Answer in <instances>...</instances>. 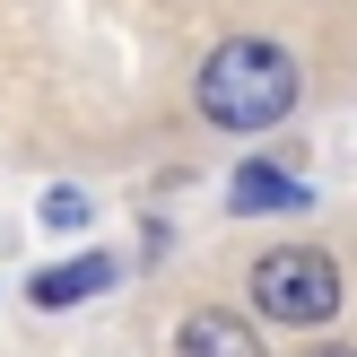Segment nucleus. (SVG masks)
Here are the masks:
<instances>
[{
	"label": "nucleus",
	"instance_id": "f257e3e1",
	"mask_svg": "<svg viewBox=\"0 0 357 357\" xmlns=\"http://www.w3.org/2000/svg\"><path fill=\"white\" fill-rule=\"evenodd\" d=\"M288 105H296V61L279 44H261V35L218 44L201 61V114L218 122V131H271Z\"/></svg>",
	"mask_w": 357,
	"mask_h": 357
},
{
	"label": "nucleus",
	"instance_id": "f03ea898",
	"mask_svg": "<svg viewBox=\"0 0 357 357\" xmlns=\"http://www.w3.org/2000/svg\"><path fill=\"white\" fill-rule=\"evenodd\" d=\"M253 305L271 314V323H331V314H340V271H331V253H314V244L261 253L253 261Z\"/></svg>",
	"mask_w": 357,
	"mask_h": 357
},
{
	"label": "nucleus",
	"instance_id": "7ed1b4c3",
	"mask_svg": "<svg viewBox=\"0 0 357 357\" xmlns=\"http://www.w3.org/2000/svg\"><path fill=\"white\" fill-rule=\"evenodd\" d=\"M96 288H114V253H79V261H52V271L26 279L35 305H79V296H96Z\"/></svg>",
	"mask_w": 357,
	"mask_h": 357
},
{
	"label": "nucleus",
	"instance_id": "20e7f679",
	"mask_svg": "<svg viewBox=\"0 0 357 357\" xmlns=\"http://www.w3.org/2000/svg\"><path fill=\"white\" fill-rule=\"evenodd\" d=\"M174 357H261V340L236 314H192V323L174 331Z\"/></svg>",
	"mask_w": 357,
	"mask_h": 357
},
{
	"label": "nucleus",
	"instance_id": "39448f33",
	"mask_svg": "<svg viewBox=\"0 0 357 357\" xmlns=\"http://www.w3.org/2000/svg\"><path fill=\"white\" fill-rule=\"evenodd\" d=\"M314 192L296 183L288 166H236V209H253V218H271V209H305Z\"/></svg>",
	"mask_w": 357,
	"mask_h": 357
},
{
	"label": "nucleus",
	"instance_id": "423d86ee",
	"mask_svg": "<svg viewBox=\"0 0 357 357\" xmlns=\"http://www.w3.org/2000/svg\"><path fill=\"white\" fill-rule=\"evenodd\" d=\"M44 218H52V227H79V218H87V201H79V192H52Z\"/></svg>",
	"mask_w": 357,
	"mask_h": 357
},
{
	"label": "nucleus",
	"instance_id": "0eeeda50",
	"mask_svg": "<svg viewBox=\"0 0 357 357\" xmlns=\"http://www.w3.org/2000/svg\"><path fill=\"white\" fill-rule=\"evenodd\" d=\"M314 357H357V349H314Z\"/></svg>",
	"mask_w": 357,
	"mask_h": 357
}]
</instances>
